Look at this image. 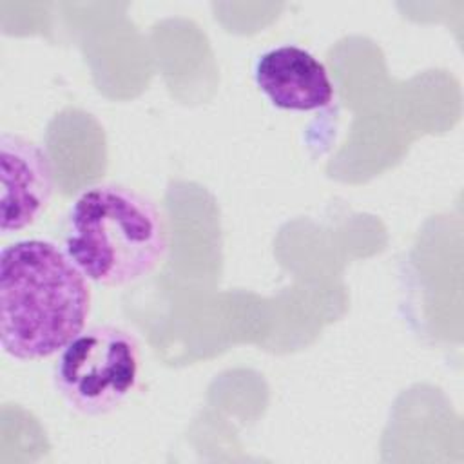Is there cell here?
Instances as JSON below:
<instances>
[{
	"label": "cell",
	"instance_id": "6da1fadb",
	"mask_svg": "<svg viewBox=\"0 0 464 464\" xmlns=\"http://www.w3.org/2000/svg\"><path fill=\"white\" fill-rule=\"evenodd\" d=\"M89 279L47 239H20L0 252V344L20 361L58 353L91 312Z\"/></svg>",
	"mask_w": 464,
	"mask_h": 464
},
{
	"label": "cell",
	"instance_id": "7a4b0ae2",
	"mask_svg": "<svg viewBox=\"0 0 464 464\" xmlns=\"http://www.w3.org/2000/svg\"><path fill=\"white\" fill-rule=\"evenodd\" d=\"M63 250L82 274L102 286H125L156 270L169 250L160 207L121 183H98L69 207Z\"/></svg>",
	"mask_w": 464,
	"mask_h": 464
},
{
	"label": "cell",
	"instance_id": "3957f363",
	"mask_svg": "<svg viewBox=\"0 0 464 464\" xmlns=\"http://www.w3.org/2000/svg\"><path fill=\"white\" fill-rule=\"evenodd\" d=\"M140 344L114 324L83 328L58 353L53 381L76 413L98 417L118 408L138 386Z\"/></svg>",
	"mask_w": 464,
	"mask_h": 464
},
{
	"label": "cell",
	"instance_id": "277c9868",
	"mask_svg": "<svg viewBox=\"0 0 464 464\" xmlns=\"http://www.w3.org/2000/svg\"><path fill=\"white\" fill-rule=\"evenodd\" d=\"M2 199L0 230H22L45 210L53 190L54 172L47 152L20 134L0 132Z\"/></svg>",
	"mask_w": 464,
	"mask_h": 464
},
{
	"label": "cell",
	"instance_id": "5b68a950",
	"mask_svg": "<svg viewBox=\"0 0 464 464\" xmlns=\"http://www.w3.org/2000/svg\"><path fill=\"white\" fill-rule=\"evenodd\" d=\"M257 89L283 111H317L334 100V83L323 62L297 45H279L257 56Z\"/></svg>",
	"mask_w": 464,
	"mask_h": 464
}]
</instances>
